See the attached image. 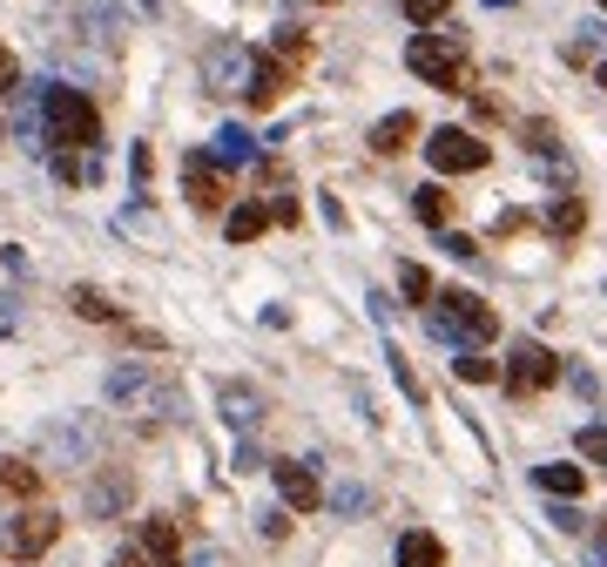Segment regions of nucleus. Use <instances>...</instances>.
Segmentation results:
<instances>
[{"label": "nucleus", "instance_id": "obj_1", "mask_svg": "<svg viewBox=\"0 0 607 567\" xmlns=\"http://www.w3.org/2000/svg\"><path fill=\"white\" fill-rule=\"evenodd\" d=\"M102 392H108V405L121 419H142V426H162V419L183 413V385L162 372V364H149V358H121Z\"/></svg>", "mask_w": 607, "mask_h": 567}, {"label": "nucleus", "instance_id": "obj_2", "mask_svg": "<svg viewBox=\"0 0 607 567\" xmlns=\"http://www.w3.org/2000/svg\"><path fill=\"white\" fill-rule=\"evenodd\" d=\"M40 115H48V142L68 149H102V115L81 89H40Z\"/></svg>", "mask_w": 607, "mask_h": 567}, {"label": "nucleus", "instance_id": "obj_3", "mask_svg": "<svg viewBox=\"0 0 607 567\" xmlns=\"http://www.w3.org/2000/svg\"><path fill=\"white\" fill-rule=\"evenodd\" d=\"M405 68H412L419 81H432V89L459 95V89H466V40H459V34H412Z\"/></svg>", "mask_w": 607, "mask_h": 567}, {"label": "nucleus", "instance_id": "obj_4", "mask_svg": "<svg viewBox=\"0 0 607 567\" xmlns=\"http://www.w3.org/2000/svg\"><path fill=\"white\" fill-rule=\"evenodd\" d=\"M257 61H264V55H250L243 40H210V48H202V89H210V95H230V89L250 95Z\"/></svg>", "mask_w": 607, "mask_h": 567}, {"label": "nucleus", "instance_id": "obj_5", "mask_svg": "<svg viewBox=\"0 0 607 567\" xmlns=\"http://www.w3.org/2000/svg\"><path fill=\"white\" fill-rule=\"evenodd\" d=\"M560 379V358L540 345V338H520L513 351H506V392L513 398H534V392H547Z\"/></svg>", "mask_w": 607, "mask_h": 567}, {"label": "nucleus", "instance_id": "obj_6", "mask_svg": "<svg viewBox=\"0 0 607 567\" xmlns=\"http://www.w3.org/2000/svg\"><path fill=\"white\" fill-rule=\"evenodd\" d=\"M486 155H493V149H486L472 129H432L425 136V162L439 176H472V170H486Z\"/></svg>", "mask_w": 607, "mask_h": 567}, {"label": "nucleus", "instance_id": "obj_7", "mask_svg": "<svg viewBox=\"0 0 607 567\" xmlns=\"http://www.w3.org/2000/svg\"><path fill=\"white\" fill-rule=\"evenodd\" d=\"M55 541H61V513H48V507H34V513L8 520V534H0V547H8L14 560H34V554H48Z\"/></svg>", "mask_w": 607, "mask_h": 567}, {"label": "nucleus", "instance_id": "obj_8", "mask_svg": "<svg viewBox=\"0 0 607 567\" xmlns=\"http://www.w3.org/2000/svg\"><path fill=\"white\" fill-rule=\"evenodd\" d=\"M439 304H445L439 317H453L466 345H486V338H500V317H493V304H486L479 291H445Z\"/></svg>", "mask_w": 607, "mask_h": 567}, {"label": "nucleus", "instance_id": "obj_9", "mask_svg": "<svg viewBox=\"0 0 607 567\" xmlns=\"http://www.w3.org/2000/svg\"><path fill=\"white\" fill-rule=\"evenodd\" d=\"M40 453L48 460H61V466H89L95 460V426L89 419H55V426H40Z\"/></svg>", "mask_w": 607, "mask_h": 567}, {"label": "nucleus", "instance_id": "obj_10", "mask_svg": "<svg viewBox=\"0 0 607 567\" xmlns=\"http://www.w3.org/2000/svg\"><path fill=\"white\" fill-rule=\"evenodd\" d=\"M217 413H223V426H230V432H243V439H250V432L264 426V413H270V398H264L257 385H243V379H230V385L217 392Z\"/></svg>", "mask_w": 607, "mask_h": 567}, {"label": "nucleus", "instance_id": "obj_11", "mask_svg": "<svg viewBox=\"0 0 607 567\" xmlns=\"http://www.w3.org/2000/svg\"><path fill=\"white\" fill-rule=\"evenodd\" d=\"M183 189H189L196 210H223L230 202V183H223V170L210 155H183Z\"/></svg>", "mask_w": 607, "mask_h": 567}, {"label": "nucleus", "instance_id": "obj_12", "mask_svg": "<svg viewBox=\"0 0 607 567\" xmlns=\"http://www.w3.org/2000/svg\"><path fill=\"white\" fill-rule=\"evenodd\" d=\"M277 494H283L291 513H317L324 507V486H317V473L304 460H277Z\"/></svg>", "mask_w": 607, "mask_h": 567}, {"label": "nucleus", "instance_id": "obj_13", "mask_svg": "<svg viewBox=\"0 0 607 567\" xmlns=\"http://www.w3.org/2000/svg\"><path fill=\"white\" fill-rule=\"evenodd\" d=\"M129 500H136V479L121 473V466H95V486H89V520H115Z\"/></svg>", "mask_w": 607, "mask_h": 567}, {"label": "nucleus", "instance_id": "obj_14", "mask_svg": "<svg viewBox=\"0 0 607 567\" xmlns=\"http://www.w3.org/2000/svg\"><path fill=\"white\" fill-rule=\"evenodd\" d=\"M210 162H217V170H243V162H257V136L230 121V129H217V142H210Z\"/></svg>", "mask_w": 607, "mask_h": 567}, {"label": "nucleus", "instance_id": "obj_15", "mask_svg": "<svg viewBox=\"0 0 607 567\" xmlns=\"http://www.w3.org/2000/svg\"><path fill=\"white\" fill-rule=\"evenodd\" d=\"M534 486L553 494V500H574V494H587V473L567 466V460H547V466H534Z\"/></svg>", "mask_w": 607, "mask_h": 567}, {"label": "nucleus", "instance_id": "obj_16", "mask_svg": "<svg viewBox=\"0 0 607 567\" xmlns=\"http://www.w3.org/2000/svg\"><path fill=\"white\" fill-rule=\"evenodd\" d=\"M142 554L162 560V567H176L183 560V534H176V520H142Z\"/></svg>", "mask_w": 607, "mask_h": 567}, {"label": "nucleus", "instance_id": "obj_17", "mask_svg": "<svg viewBox=\"0 0 607 567\" xmlns=\"http://www.w3.org/2000/svg\"><path fill=\"white\" fill-rule=\"evenodd\" d=\"M412 136H419V115H405V108H392V115L378 121V129H372V149H378V155H398L405 142H412Z\"/></svg>", "mask_w": 607, "mask_h": 567}, {"label": "nucleus", "instance_id": "obj_18", "mask_svg": "<svg viewBox=\"0 0 607 567\" xmlns=\"http://www.w3.org/2000/svg\"><path fill=\"white\" fill-rule=\"evenodd\" d=\"M115 236H142L149 251H155V243H162V223H155V210H149L142 196L129 202V210H115Z\"/></svg>", "mask_w": 607, "mask_h": 567}, {"label": "nucleus", "instance_id": "obj_19", "mask_svg": "<svg viewBox=\"0 0 607 567\" xmlns=\"http://www.w3.org/2000/svg\"><path fill=\"white\" fill-rule=\"evenodd\" d=\"M453 372H459L466 385H493V379H506V364H500V358H486L479 345H459V358H453Z\"/></svg>", "mask_w": 607, "mask_h": 567}, {"label": "nucleus", "instance_id": "obj_20", "mask_svg": "<svg viewBox=\"0 0 607 567\" xmlns=\"http://www.w3.org/2000/svg\"><path fill=\"white\" fill-rule=\"evenodd\" d=\"M270 223H277L270 202H236V210H230V243H257Z\"/></svg>", "mask_w": 607, "mask_h": 567}, {"label": "nucleus", "instance_id": "obj_21", "mask_svg": "<svg viewBox=\"0 0 607 567\" xmlns=\"http://www.w3.org/2000/svg\"><path fill=\"white\" fill-rule=\"evenodd\" d=\"M412 217H419L425 230H445V223H453V196H445L439 183H425V189H412Z\"/></svg>", "mask_w": 607, "mask_h": 567}, {"label": "nucleus", "instance_id": "obj_22", "mask_svg": "<svg viewBox=\"0 0 607 567\" xmlns=\"http://www.w3.org/2000/svg\"><path fill=\"white\" fill-rule=\"evenodd\" d=\"M398 567H445V547L425 534V526H412V534L398 541Z\"/></svg>", "mask_w": 607, "mask_h": 567}, {"label": "nucleus", "instance_id": "obj_23", "mask_svg": "<svg viewBox=\"0 0 607 567\" xmlns=\"http://www.w3.org/2000/svg\"><path fill=\"white\" fill-rule=\"evenodd\" d=\"M0 494H14V500H34V494H40V473H34L27 460H14V453H0Z\"/></svg>", "mask_w": 607, "mask_h": 567}, {"label": "nucleus", "instance_id": "obj_24", "mask_svg": "<svg viewBox=\"0 0 607 567\" xmlns=\"http://www.w3.org/2000/svg\"><path fill=\"white\" fill-rule=\"evenodd\" d=\"M547 230H553V236H581V230H587V202H581V196H560L553 210H547Z\"/></svg>", "mask_w": 607, "mask_h": 567}, {"label": "nucleus", "instance_id": "obj_25", "mask_svg": "<svg viewBox=\"0 0 607 567\" xmlns=\"http://www.w3.org/2000/svg\"><path fill=\"white\" fill-rule=\"evenodd\" d=\"M68 304H74L81 317H89V324H115V317H121V311H115V304L95 291V284H74V291H68Z\"/></svg>", "mask_w": 607, "mask_h": 567}, {"label": "nucleus", "instance_id": "obj_26", "mask_svg": "<svg viewBox=\"0 0 607 567\" xmlns=\"http://www.w3.org/2000/svg\"><path fill=\"white\" fill-rule=\"evenodd\" d=\"M398 298L405 304H432V270L425 264H398Z\"/></svg>", "mask_w": 607, "mask_h": 567}, {"label": "nucleus", "instance_id": "obj_27", "mask_svg": "<svg viewBox=\"0 0 607 567\" xmlns=\"http://www.w3.org/2000/svg\"><path fill=\"white\" fill-rule=\"evenodd\" d=\"M270 55H277L283 68H297V61L311 55V40H304V27H291V21H283V27H277V40H270Z\"/></svg>", "mask_w": 607, "mask_h": 567}, {"label": "nucleus", "instance_id": "obj_28", "mask_svg": "<svg viewBox=\"0 0 607 567\" xmlns=\"http://www.w3.org/2000/svg\"><path fill=\"white\" fill-rule=\"evenodd\" d=\"M385 358H392V379H398V392H405V398H412V405H425V385H419V372H412V358H405L398 345H392Z\"/></svg>", "mask_w": 607, "mask_h": 567}, {"label": "nucleus", "instance_id": "obj_29", "mask_svg": "<svg viewBox=\"0 0 607 567\" xmlns=\"http://www.w3.org/2000/svg\"><path fill=\"white\" fill-rule=\"evenodd\" d=\"M398 8H405V21H412V27H439L445 14H453V0H398Z\"/></svg>", "mask_w": 607, "mask_h": 567}, {"label": "nucleus", "instance_id": "obj_30", "mask_svg": "<svg viewBox=\"0 0 607 567\" xmlns=\"http://www.w3.org/2000/svg\"><path fill=\"white\" fill-rule=\"evenodd\" d=\"M581 460H594V466H607V426H581Z\"/></svg>", "mask_w": 607, "mask_h": 567}, {"label": "nucleus", "instance_id": "obj_31", "mask_svg": "<svg viewBox=\"0 0 607 567\" xmlns=\"http://www.w3.org/2000/svg\"><path fill=\"white\" fill-rule=\"evenodd\" d=\"M48 170H55L61 183H81V176H95V162H74L68 149H55V155H48Z\"/></svg>", "mask_w": 607, "mask_h": 567}, {"label": "nucleus", "instance_id": "obj_32", "mask_svg": "<svg viewBox=\"0 0 607 567\" xmlns=\"http://www.w3.org/2000/svg\"><path fill=\"white\" fill-rule=\"evenodd\" d=\"M21 95V68H14V48L0 40V102H14Z\"/></svg>", "mask_w": 607, "mask_h": 567}, {"label": "nucleus", "instance_id": "obj_33", "mask_svg": "<svg viewBox=\"0 0 607 567\" xmlns=\"http://www.w3.org/2000/svg\"><path fill=\"white\" fill-rule=\"evenodd\" d=\"M553 526H560V534H587V513L560 500V507H553Z\"/></svg>", "mask_w": 607, "mask_h": 567}, {"label": "nucleus", "instance_id": "obj_34", "mask_svg": "<svg viewBox=\"0 0 607 567\" xmlns=\"http://www.w3.org/2000/svg\"><path fill=\"white\" fill-rule=\"evenodd\" d=\"M445 257H459V264H472V257H479V243H472V236H459V230H445Z\"/></svg>", "mask_w": 607, "mask_h": 567}, {"label": "nucleus", "instance_id": "obj_35", "mask_svg": "<svg viewBox=\"0 0 607 567\" xmlns=\"http://www.w3.org/2000/svg\"><path fill=\"white\" fill-rule=\"evenodd\" d=\"M526 149L547 155V149H553V121H526Z\"/></svg>", "mask_w": 607, "mask_h": 567}, {"label": "nucleus", "instance_id": "obj_36", "mask_svg": "<svg viewBox=\"0 0 607 567\" xmlns=\"http://www.w3.org/2000/svg\"><path fill=\"white\" fill-rule=\"evenodd\" d=\"M364 500H372L364 486H338V513H364Z\"/></svg>", "mask_w": 607, "mask_h": 567}, {"label": "nucleus", "instance_id": "obj_37", "mask_svg": "<svg viewBox=\"0 0 607 567\" xmlns=\"http://www.w3.org/2000/svg\"><path fill=\"white\" fill-rule=\"evenodd\" d=\"M129 170H136V183H149V170H155V155H149V149H142V142H136V149H129Z\"/></svg>", "mask_w": 607, "mask_h": 567}, {"label": "nucleus", "instance_id": "obj_38", "mask_svg": "<svg viewBox=\"0 0 607 567\" xmlns=\"http://www.w3.org/2000/svg\"><path fill=\"white\" fill-rule=\"evenodd\" d=\"M14 317H21V311H14V298H8V291H0V338H8V332H14Z\"/></svg>", "mask_w": 607, "mask_h": 567}, {"label": "nucleus", "instance_id": "obj_39", "mask_svg": "<svg viewBox=\"0 0 607 567\" xmlns=\"http://www.w3.org/2000/svg\"><path fill=\"white\" fill-rule=\"evenodd\" d=\"M189 567H223V547H196V554H189Z\"/></svg>", "mask_w": 607, "mask_h": 567}, {"label": "nucleus", "instance_id": "obj_40", "mask_svg": "<svg viewBox=\"0 0 607 567\" xmlns=\"http://www.w3.org/2000/svg\"><path fill=\"white\" fill-rule=\"evenodd\" d=\"M115 567H155V560H149L142 547H121V554H115Z\"/></svg>", "mask_w": 607, "mask_h": 567}, {"label": "nucleus", "instance_id": "obj_41", "mask_svg": "<svg viewBox=\"0 0 607 567\" xmlns=\"http://www.w3.org/2000/svg\"><path fill=\"white\" fill-rule=\"evenodd\" d=\"M594 81H600V89H607V61H600V68H594Z\"/></svg>", "mask_w": 607, "mask_h": 567}, {"label": "nucleus", "instance_id": "obj_42", "mask_svg": "<svg viewBox=\"0 0 607 567\" xmlns=\"http://www.w3.org/2000/svg\"><path fill=\"white\" fill-rule=\"evenodd\" d=\"M486 8H513V0H486Z\"/></svg>", "mask_w": 607, "mask_h": 567}, {"label": "nucleus", "instance_id": "obj_43", "mask_svg": "<svg viewBox=\"0 0 607 567\" xmlns=\"http://www.w3.org/2000/svg\"><path fill=\"white\" fill-rule=\"evenodd\" d=\"M8 136H14V129H8V121H0V142H8Z\"/></svg>", "mask_w": 607, "mask_h": 567}, {"label": "nucleus", "instance_id": "obj_44", "mask_svg": "<svg viewBox=\"0 0 607 567\" xmlns=\"http://www.w3.org/2000/svg\"><path fill=\"white\" fill-rule=\"evenodd\" d=\"M142 8H162V0H142Z\"/></svg>", "mask_w": 607, "mask_h": 567}, {"label": "nucleus", "instance_id": "obj_45", "mask_svg": "<svg viewBox=\"0 0 607 567\" xmlns=\"http://www.w3.org/2000/svg\"><path fill=\"white\" fill-rule=\"evenodd\" d=\"M317 8H331V0H317Z\"/></svg>", "mask_w": 607, "mask_h": 567}, {"label": "nucleus", "instance_id": "obj_46", "mask_svg": "<svg viewBox=\"0 0 607 567\" xmlns=\"http://www.w3.org/2000/svg\"><path fill=\"white\" fill-rule=\"evenodd\" d=\"M600 8H607V0H600Z\"/></svg>", "mask_w": 607, "mask_h": 567}]
</instances>
